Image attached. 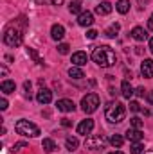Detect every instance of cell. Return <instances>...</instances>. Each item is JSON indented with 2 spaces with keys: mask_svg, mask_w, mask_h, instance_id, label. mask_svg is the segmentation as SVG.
<instances>
[{
  "mask_svg": "<svg viewBox=\"0 0 153 154\" xmlns=\"http://www.w3.org/2000/svg\"><path fill=\"white\" fill-rule=\"evenodd\" d=\"M92 59H94V63H97L101 68H110V66L115 65L117 56H115V52L108 47V45H101V47H96V48H94Z\"/></svg>",
  "mask_w": 153,
  "mask_h": 154,
  "instance_id": "1",
  "label": "cell"
},
{
  "mask_svg": "<svg viewBox=\"0 0 153 154\" xmlns=\"http://www.w3.org/2000/svg\"><path fill=\"white\" fill-rule=\"evenodd\" d=\"M24 29L25 27H18V22L7 25V29L4 32V43L7 47H20L24 41Z\"/></svg>",
  "mask_w": 153,
  "mask_h": 154,
  "instance_id": "2",
  "label": "cell"
},
{
  "mask_svg": "<svg viewBox=\"0 0 153 154\" xmlns=\"http://www.w3.org/2000/svg\"><path fill=\"white\" fill-rule=\"evenodd\" d=\"M105 116L110 124H119L124 120L126 116V108L122 102H110L106 106V111H105Z\"/></svg>",
  "mask_w": 153,
  "mask_h": 154,
  "instance_id": "3",
  "label": "cell"
},
{
  "mask_svg": "<svg viewBox=\"0 0 153 154\" xmlns=\"http://www.w3.org/2000/svg\"><path fill=\"white\" fill-rule=\"evenodd\" d=\"M15 131L22 136H27V138H36L40 134V127L29 120H18L15 124Z\"/></svg>",
  "mask_w": 153,
  "mask_h": 154,
  "instance_id": "4",
  "label": "cell"
},
{
  "mask_svg": "<svg viewBox=\"0 0 153 154\" xmlns=\"http://www.w3.org/2000/svg\"><path fill=\"white\" fill-rule=\"evenodd\" d=\"M99 104H101V100H99V95L97 93H86L83 97V100H81V109L90 115V113L97 111Z\"/></svg>",
  "mask_w": 153,
  "mask_h": 154,
  "instance_id": "5",
  "label": "cell"
},
{
  "mask_svg": "<svg viewBox=\"0 0 153 154\" xmlns=\"http://www.w3.org/2000/svg\"><path fill=\"white\" fill-rule=\"evenodd\" d=\"M105 143L106 142L103 136H88L85 140V147L88 151H101V149H105Z\"/></svg>",
  "mask_w": 153,
  "mask_h": 154,
  "instance_id": "6",
  "label": "cell"
},
{
  "mask_svg": "<svg viewBox=\"0 0 153 154\" xmlns=\"http://www.w3.org/2000/svg\"><path fill=\"white\" fill-rule=\"evenodd\" d=\"M92 129H94V120L92 118H86V120H83L79 125L76 127V131H77V134H90L92 133Z\"/></svg>",
  "mask_w": 153,
  "mask_h": 154,
  "instance_id": "7",
  "label": "cell"
},
{
  "mask_svg": "<svg viewBox=\"0 0 153 154\" xmlns=\"http://www.w3.org/2000/svg\"><path fill=\"white\" fill-rule=\"evenodd\" d=\"M56 108H58L60 111H63V113H70V111L76 109V104H74L72 100H69V99H61V100L56 102Z\"/></svg>",
  "mask_w": 153,
  "mask_h": 154,
  "instance_id": "8",
  "label": "cell"
},
{
  "mask_svg": "<svg viewBox=\"0 0 153 154\" xmlns=\"http://www.w3.org/2000/svg\"><path fill=\"white\" fill-rule=\"evenodd\" d=\"M77 23H79L81 27H90V25L94 23V16H92V13H90V11H83V13L77 16Z\"/></svg>",
  "mask_w": 153,
  "mask_h": 154,
  "instance_id": "9",
  "label": "cell"
},
{
  "mask_svg": "<svg viewBox=\"0 0 153 154\" xmlns=\"http://www.w3.org/2000/svg\"><path fill=\"white\" fill-rule=\"evenodd\" d=\"M36 100H38L40 104H49L52 100V91L47 90V88H41L38 93H36Z\"/></svg>",
  "mask_w": 153,
  "mask_h": 154,
  "instance_id": "10",
  "label": "cell"
},
{
  "mask_svg": "<svg viewBox=\"0 0 153 154\" xmlns=\"http://www.w3.org/2000/svg\"><path fill=\"white\" fill-rule=\"evenodd\" d=\"M141 74L142 77H153V59H144L141 65Z\"/></svg>",
  "mask_w": 153,
  "mask_h": 154,
  "instance_id": "11",
  "label": "cell"
},
{
  "mask_svg": "<svg viewBox=\"0 0 153 154\" xmlns=\"http://www.w3.org/2000/svg\"><path fill=\"white\" fill-rule=\"evenodd\" d=\"M86 61H88V56H86V52H74L72 54V63H74V66H83V65H86Z\"/></svg>",
  "mask_w": 153,
  "mask_h": 154,
  "instance_id": "12",
  "label": "cell"
},
{
  "mask_svg": "<svg viewBox=\"0 0 153 154\" xmlns=\"http://www.w3.org/2000/svg\"><path fill=\"white\" fill-rule=\"evenodd\" d=\"M142 131L141 129H135V127H132V129H128L126 131V138L130 140V142H141L142 140Z\"/></svg>",
  "mask_w": 153,
  "mask_h": 154,
  "instance_id": "13",
  "label": "cell"
},
{
  "mask_svg": "<svg viewBox=\"0 0 153 154\" xmlns=\"http://www.w3.org/2000/svg\"><path fill=\"white\" fill-rule=\"evenodd\" d=\"M50 36H52V39H56V41H60V39H63V36H65V27L63 25H52L50 27Z\"/></svg>",
  "mask_w": 153,
  "mask_h": 154,
  "instance_id": "14",
  "label": "cell"
},
{
  "mask_svg": "<svg viewBox=\"0 0 153 154\" xmlns=\"http://www.w3.org/2000/svg\"><path fill=\"white\" fill-rule=\"evenodd\" d=\"M132 38L137 39V41H144V39L148 38V32L142 27H133L132 29Z\"/></svg>",
  "mask_w": 153,
  "mask_h": 154,
  "instance_id": "15",
  "label": "cell"
},
{
  "mask_svg": "<svg viewBox=\"0 0 153 154\" xmlns=\"http://www.w3.org/2000/svg\"><path fill=\"white\" fill-rule=\"evenodd\" d=\"M96 13H97V14H101V16L110 14V13H112V4H110V2H101V4L96 7Z\"/></svg>",
  "mask_w": 153,
  "mask_h": 154,
  "instance_id": "16",
  "label": "cell"
},
{
  "mask_svg": "<svg viewBox=\"0 0 153 154\" xmlns=\"http://www.w3.org/2000/svg\"><path fill=\"white\" fill-rule=\"evenodd\" d=\"M121 93H122L124 99H130V97L135 93L133 88H132V84H130V81H122V84H121Z\"/></svg>",
  "mask_w": 153,
  "mask_h": 154,
  "instance_id": "17",
  "label": "cell"
},
{
  "mask_svg": "<svg viewBox=\"0 0 153 154\" xmlns=\"http://www.w3.org/2000/svg\"><path fill=\"white\" fill-rule=\"evenodd\" d=\"M15 88H16V84L13 82V81H2L0 82V90H2V93H13L15 91Z\"/></svg>",
  "mask_w": 153,
  "mask_h": 154,
  "instance_id": "18",
  "label": "cell"
},
{
  "mask_svg": "<svg viewBox=\"0 0 153 154\" xmlns=\"http://www.w3.org/2000/svg\"><path fill=\"white\" fill-rule=\"evenodd\" d=\"M65 147H67V151H76L77 147H79V140H77L76 136H69L67 140H65Z\"/></svg>",
  "mask_w": 153,
  "mask_h": 154,
  "instance_id": "19",
  "label": "cell"
},
{
  "mask_svg": "<svg viewBox=\"0 0 153 154\" xmlns=\"http://www.w3.org/2000/svg\"><path fill=\"white\" fill-rule=\"evenodd\" d=\"M115 9H117L121 14H126V13L130 11V0H119V2L115 4Z\"/></svg>",
  "mask_w": 153,
  "mask_h": 154,
  "instance_id": "20",
  "label": "cell"
},
{
  "mask_svg": "<svg viewBox=\"0 0 153 154\" xmlns=\"http://www.w3.org/2000/svg\"><path fill=\"white\" fill-rule=\"evenodd\" d=\"M119 31H121V25H119V23H112V25L105 31V36H108V38H115V36L119 34Z\"/></svg>",
  "mask_w": 153,
  "mask_h": 154,
  "instance_id": "21",
  "label": "cell"
},
{
  "mask_svg": "<svg viewBox=\"0 0 153 154\" xmlns=\"http://www.w3.org/2000/svg\"><path fill=\"white\" fill-rule=\"evenodd\" d=\"M69 11L72 13V14H81V2L79 0H72L70 4H69Z\"/></svg>",
  "mask_w": 153,
  "mask_h": 154,
  "instance_id": "22",
  "label": "cell"
},
{
  "mask_svg": "<svg viewBox=\"0 0 153 154\" xmlns=\"http://www.w3.org/2000/svg\"><path fill=\"white\" fill-rule=\"evenodd\" d=\"M69 75L72 77V79H83L85 74H83V70H81L79 66H70V68H69Z\"/></svg>",
  "mask_w": 153,
  "mask_h": 154,
  "instance_id": "23",
  "label": "cell"
},
{
  "mask_svg": "<svg viewBox=\"0 0 153 154\" xmlns=\"http://www.w3.org/2000/svg\"><path fill=\"white\" fill-rule=\"evenodd\" d=\"M41 147H43L47 152H52V151H56V143H54V140H50V138H45V140L41 142Z\"/></svg>",
  "mask_w": 153,
  "mask_h": 154,
  "instance_id": "24",
  "label": "cell"
},
{
  "mask_svg": "<svg viewBox=\"0 0 153 154\" xmlns=\"http://www.w3.org/2000/svg\"><path fill=\"white\" fill-rule=\"evenodd\" d=\"M110 143H112L114 147H121V145L124 143V138H122L121 134H114V136H110Z\"/></svg>",
  "mask_w": 153,
  "mask_h": 154,
  "instance_id": "25",
  "label": "cell"
},
{
  "mask_svg": "<svg viewBox=\"0 0 153 154\" xmlns=\"http://www.w3.org/2000/svg\"><path fill=\"white\" fill-rule=\"evenodd\" d=\"M142 151H144L142 143H141V142H133V145H132V154H142Z\"/></svg>",
  "mask_w": 153,
  "mask_h": 154,
  "instance_id": "26",
  "label": "cell"
},
{
  "mask_svg": "<svg viewBox=\"0 0 153 154\" xmlns=\"http://www.w3.org/2000/svg\"><path fill=\"white\" fill-rule=\"evenodd\" d=\"M27 54H29V56H31V57H33V59H34V61H36L38 65H43V61L40 59V57H38V54H36V52H34L33 48H27Z\"/></svg>",
  "mask_w": 153,
  "mask_h": 154,
  "instance_id": "27",
  "label": "cell"
},
{
  "mask_svg": "<svg viewBox=\"0 0 153 154\" xmlns=\"http://www.w3.org/2000/svg\"><path fill=\"white\" fill-rule=\"evenodd\" d=\"M132 127L141 129V127H142V120H141L139 116H133V118H132Z\"/></svg>",
  "mask_w": 153,
  "mask_h": 154,
  "instance_id": "28",
  "label": "cell"
},
{
  "mask_svg": "<svg viewBox=\"0 0 153 154\" xmlns=\"http://www.w3.org/2000/svg\"><path fill=\"white\" fill-rule=\"evenodd\" d=\"M69 48H70V47H69L67 43H60V45H58V52H60V54H69Z\"/></svg>",
  "mask_w": 153,
  "mask_h": 154,
  "instance_id": "29",
  "label": "cell"
},
{
  "mask_svg": "<svg viewBox=\"0 0 153 154\" xmlns=\"http://www.w3.org/2000/svg\"><path fill=\"white\" fill-rule=\"evenodd\" d=\"M130 109H132V111H135V113H137V111H141V104H139V102H135V100H133V102H130Z\"/></svg>",
  "mask_w": 153,
  "mask_h": 154,
  "instance_id": "30",
  "label": "cell"
},
{
  "mask_svg": "<svg viewBox=\"0 0 153 154\" xmlns=\"http://www.w3.org/2000/svg\"><path fill=\"white\" fill-rule=\"evenodd\" d=\"M97 34H99L97 31H94V29H90V31L86 32V38H88V39H96V38H97Z\"/></svg>",
  "mask_w": 153,
  "mask_h": 154,
  "instance_id": "31",
  "label": "cell"
},
{
  "mask_svg": "<svg viewBox=\"0 0 153 154\" xmlns=\"http://www.w3.org/2000/svg\"><path fill=\"white\" fill-rule=\"evenodd\" d=\"M24 147H25V142H18V143H15L13 151H20V149H24Z\"/></svg>",
  "mask_w": 153,
  "mask_h": 154,
  "instance_id": "32",
  "label": "cell"
},
{
  "mask_svg": "<svg viewBox=\"0 0 153 154\" xmlns=\"http://www.w3.org/2000/svg\"><path fill=\"white\" fill-rule=\"evenodd\" d=\"M0 109H2V111H5V109H7V100H5V99H2V100H0Z\"/></svg>",
  "mask_w": 153,
  "mask_h": 154,
  "instance_id": "33",
  "label": "cell"
},
{
  "mask_svg": "<svg viewBox=\"0 0 153 154\" xmlns=\"http://www.w3.org/2000/svg\"><path fill=\"white\" fill-rule=\"evenodd\" d=\"M135 93H137L139 97H144V88H137V90H135Z\"/></svg>",
  "mask_w": 153,
  "mask_h": 154,
  "instance_id": "34",
  "label": "cell"
},
{
  "mask_svg": "<svg viewBox=\"0 0 153 154\" xmlns=\"http://www.w3.org/2000/svg\"><path fill=\"white\" fill-rule=\"evenodd\" d=\"M148 29H150V31H153V14L150 16V20H148Z\"/></svg>",
  "mask_w": 153,
  "mask_h": 154,
  "instance_id": "35",
  "label": "cell"
},
{
  "mask_svg": "<svg viewBox=\"0 0 153 154\" xmlns=\"http://www.w3.org/2000/svg\"><path fill=\"white\" fill-rule=\"evenodd\" d=\"M49 2H50L52 5H61V4H63V0H49Z\"/></svg>",
  "mask_w": 153,
  "mask_h": 154,
  "instance_id": "36",
  "label": "cell"
},
{
  "mask_svg": "<svg viewBox=\"0 0 153 154\" xmlns=\"http://www.w3.org/2000/svg\"><path fill=\"white\" fill-rule=\"evenodd\" d=\"M146 99H148V102H150V104H153V90L148 93V97H146Z\"/></svg>",
  "mask_w": 153,
  "mask_h": 154,
  "instance_id": "37",
  "label": "cell"
},
{
  "mask_svg": "<svg viewBox=\"0 0 153 154\" xmlns=\"http://www.w3.org/2000/svg\"><path fill=\"white\" fill-rule=\"evenodd\" d=\"M61 124H63L65 127H69V125H70V120H69V118H63V120H61Z\"/></svg>",
  "mask_w": 153,
  "mask_h": 154,
  "instance_id": "38",
  "label": "cell"
},
{
  "mask_svg": "<svg viewBox=\"0 0 153 154\" xmlns=\"http://www.w3.org/2000/svg\"><path fill=\"white\" fill-rule=\"evenodd\" d=\"M150 50L153 52V38H150Z\"/></svg>",
  "mask_w": 153,
  "mask_h": 154,
  "instance_id": "39",
  "label": "cell"
},
{
  "mask_svg": "<svg viewBox=\"0 0 153 154\" xmlns=\"http://www.w3.org/2000/svg\"><path fill=\"white\" fill-rule=\"evenodd\" d=\"M110 154H124V152H121V151H114V152H110Z\"/></svg>",
  "mask_w": 153,
  "mask_h": 154,
  "instance_id": "40",
  "label": "cell"
},
{
  "mask_svg": "<svg viewBox=\"0 0 153 154\" xmlns=\"http://www.w3.org/2000/svg\"><path fill=\"white\" fill-rule=\"evenodd\" d=\"M144 154H153V151H148V152H144Z\"/></svg>",
  "mask_w": 153,
  "mask_h": 154,
  "instance_id": "41",
  "label": "cell"
}]
</instances>
